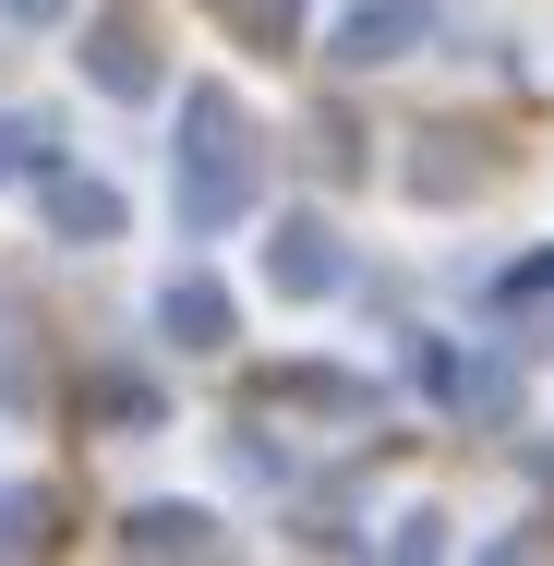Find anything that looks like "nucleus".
<instances>
[{
	"mask_svg": "<svg viewBox=\"0 0 554 566\" xmlns=\"http://www.w3.org/2000/svg\"><path fill=\"white\" fill-rule=\"evenodd\" d=\"M435 36H446V0H349L337 36H326V61L337 73H386V61H422Z\"/></svg>",
	"mask_w": 554,
	"mask_h": 566,
	"instance_id": "nucleus-2",
	"label": "nucleus"
},
{
	"mask_svg": "<svg viewBox=\"0 0 554 566\" xmlns=\"http://www.w3.org/2000/svg\"><path fill=\"white\" fill-rule=\"evenodd\" d=\"M265 290H278V302H337V290H349V253H337V229L314 218V206H290V218L265 229Z\"/></svg>",
	"mask_w": 554,
	"mask_h": 566,
	"instance_id": "nucleus-3",
	"label": "nucleus"
},
{
	"mask_svg": "<svg viewBox=\"0 0 554 566\" xmlns=\"http://www.w3.org/2000/svg\"><path fill=\"white\" fill-rule=\"evenodd\" d=\"M85 0H0V24H24V36H49V24H73Z\"/></svg>",
	"mask_w": 554,
	"mask_h": 566,
	"instance_id": "nucleus-15",
	"label": "nucleus"
},
{
	"mask_svg": "<svg viewBox=\"0 0 554 566\" xmlns=\"http://www.w3.org/2000/svg\"><path fill=\"white\" fill-rule=\"evenodd\" d=\"M73 61H85V85L121 97V109H145V97H157V36H145V24H85V49H73Z\"/></svg>",
	"mask_w": 554,
	"mask_h": 566,
	"instance_id": "nucleus-7",
	"label": "nucleus"
},
{
	"mask_svg": "<svg viewBox=\"0 0 554 566\" xmlns=\"http://www.w3.org/2000/svg\"><path fill=\"white\" fill-rule=\"evenodd\" d=\"M265 193V145H253V109L229 85H181V145H169V206H181V241H218V229L253 218Z\"/></svg>",
	"mask_w": 554,
	"mask_h": 566,
	"instance_id": "nucleus-1",
	"label": "nucleus"
},
{
	"mask_svg": "<svg viewBox=\"0 0 554 566\" xmlns=\"http://www.w3.org/2000/svg\"><path fill=\"white\" fill-rule=\"evenodd\" d=\"M49 157H61V145H49V120H36V109H0V193H12V181H36Z\"/></svg>",
	"mask_w": 554,
	"mask_h": 566,
	"instance_id": "nucleus-9",
	"label": "nucleus"
},
{
	"mask_svg": "<svg viewBox=\"0 0 554 566\" xmlns=\"http://www.w3.org/2000/svg\"><path fill=\"white\" fill-rule=\"evenodd\" d=\"M157 338L194 349V361H218V349L241 338V302H229L206 265H169V277H157Z\"/></svg>",
	"mask_w": 554,
	"mask_h": 566,
	"instance_id": "nucleus-4",
	"label": "nucleus"
},
{
	"mask_svg": "<svg viewBox=\"0 0 554 566\" xmlns=\"http://www.w3.org/2000/svg\"><path fill=\"white\" fill-rule=\"evenodd\" d=\"M97 410H109V422H133V434H145V422H157V386H145V374H109V386H97Z\"/></svg>",
	"mask_w": 554,
	"mask_h": 566,
	"instance_id": "nucleus-12",
	"label": "nucleus"
},
{
	"mask_svg": "<svg viewBox=\"0 0 554 566\" xmlns=\"http://www.w3.org/2000/svg\"><path fill=\"white\" fill-rule=\"evenodd\" d=\"M36 218H49V241H73V253H97V241H121V193L97 181V169H36Z\"/></svg>",
	"mask_w": 554,
	"mask_h": 566,
	"instance_id": "nucleus-6",
	"label": "nucleus"
},
{
	"mask_svg": "<svg viewBox=\"0 0 554 566\" xmlns=\"http://www.w3.org/2000/svg\"><path fill=\"white\" fill-rule=\"evenodd\" d=\"M278 398H314V410H349L362 386H349V374H278Z\"/></svg>",
	"mask_w": 554,
	"mask_h": 566,
	"instance_id": "nucleus-14",
	"label": "nucleus"
},
{
	"mask_svg": "<svg viewBox=\"0 0 554 566\" xmlns=\"http://www.w3.org/2000/svg\"><path fill=\"white\" fill-rule=\"evenodd\" d=\"M0 410H36V361H24L12 326H0Z\"/></svg>",
	"mask_w": 554,
	"mask_h": 566,
	"instance_id": "nucleus-13",
	"label": "nucleus"
},
{
	"mask_svg": "<svg viewBox=\"0 0 554 566\" xmlns=\"http://www.w3.org/2000/svg\"><path fill=\"white\" fill-rule=\"evenodd\" d=\"M218 12L253 36V49H290V36H302V0H218Z\"/></svg>",
	"mask_w": 554,
	"mask_h": 566,
	"instance_id": "nucleus-11",
	"label": "nucleus"
},
{
	"mask_svg": "<svg viewBox=\"0 0 554 566\" xmlns=\"http://www.w3.org/2000/svg\"><path fill=\"white\" fill-rule=\"evenodd\" d=\"M0 555H49V494L36 482H0Z\"/></svg>",
	"mask_w": 554,
	"mask_h": 566,
	"instance_id": "nucleus-10",
	"label": "nucleus"
},
{
	"mask_svg": "<svg viewBox=\"0 0 554 566\" xmlns=\"http://www.w3.org/2000/svg\"><path fill=\"white\" fill-rule=\"evenodd\" d=\"M422 386H435L458 422H482V434L519 422V361H494V349H470V361H458V349H422Z\"/></svg>",
	"mask_w": 554,
	"mask_h": 566,
	"instance_id": "nucleus-5",
	"label": "nucleus"
},
{
	"mask_svg": "<svg viewBox=\"0 0 554 566\" xmlns=\"http://www.w3.org/2000/svg\"><path fill=\"white\" fill-rule=\"evenodd\" d=\"M121 555H218V506H133L121 518Z\"/></svg>",
	"mask_w": 554,
	"mask_h": 566,
	"instance_id": "nucleus-8",
	"label": "nucleus"
}]
</instances>
